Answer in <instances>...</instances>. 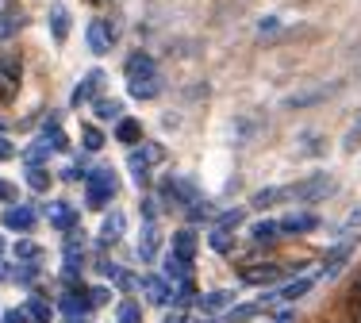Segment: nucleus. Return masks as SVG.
<instances>
[{
  "instance_id": "nucleus-31",
  "label": "nucleus",
  "mask_w": 361,
  "mask_h": 323,
  "mask_svg": "<svg viewBox=\"0 0 361 323\" xmlns=\"http://www.w3.org/2000/svg\"><path fill=\"white\" fill-rule=\"evenodd\" d=\"M116 316H119V323H142V308H139L135 300H123Z\"/></svg>"
},
{
  "instance_id": "nucleus-42",
  "label": "nucleus",
  "mask_w": 361,
  "mask_h": 323,
  "mask_svg": "<svg viewBox=\"0 0 361 323\" xmlns=\"http://www.w3.org/2000/svg\"><path fill=\"white\" fill-rule=\"evenodd\" d=\"M166 323H188V319L180 316V312H173V316H166Z\"/></svg>"
},
{
  "instance_id": "nucleus-3",
  "label": "nucleus",
  "mask_w": 361,
  "mask_h": 323,
  "mask_svg": "<svg viewBox=\"0 0 361 323\" xmlns=\"http://www.w3.org/2000/svg\"><path fill=\"white\" fill-rule=\"evenodd\" d=\"M331 189H334V177H331V173H312V177H304V181L288 185V200H296V204H315V200H323Z\"/></svg>"
},
{
  "instance_id": "nucleus-43",
  "label": "nucleus",
  "mask_w": 361,
  "mask_h": 323,
  "mask_svg": "<svg viewBox=\"0 0 361 323\" xmlns=\"http://www.w3.org/2000/svg\"><path fill=\"white\" fill-rule=\"evenodd\" d=\"M354 300L361 304V274H357V281H354Z\"/></svg>"
},
{
  "instance_id": "nucleus-2",
  "label": "nucleus",
  "mask_w": 361,
  "mask_h": 323,
  "mask_svg": "<svg viewBox=\"0 0 361 323\" xmlns=\"http://www.w3.org/2000/svg\"><path fill=\"white\" fill-rule=\"evenodd\" d=\"M116 173L111 169H92L89 177H85V200H89V208H97V212H104L111 197H116Z\"/></svg>"
},
{
  "instance_id": "nucleus-15",
  "label": "nucleus",
  "mask_w": 361,
  "mask_h": 323,
  "mask_svg": "<svg viewBox=\"0 0 361 323\" xmlns=\"http://www.w3.org/2000/svg\"><path fill=\"white\" fill-rule=\"evenodd\" d=\"M89 50H92V54H108V50H111V31H108L104 20H92L89 23Z\"/></svg>"
},
{
  "instance_id": "nucleus-38",
  "label": "nucleus",
  "mask_w": 361,
  "mask_h": 323,
  "mask_svg": "<svg viewBox=\"0 0 361 323\" xmlns=\"http://www.w3.org/2000/svg\"><path fill=\"white\" fill-rule=\"evenodd\" d=\"M35 274H39L35 266H23V269H16V281H35Z\"/></svg>"
},
{
  "instance_id": "nucleus-9",
  "label": "nucleus",
  "mask_w": 361,
  "mask_h": 323,
  "mask_svg": "<svg viewBox=\"0 0 361 323\" xmlns=\"http://www.w3.org/2000/svg\"><path fill=\"white\" fill-rule=\"evenodd\" d=\"M47 219L58 227V231H70V235H73L77 212H73V204H66V200H54V204H47Z\"/></svg>"
},
{
  "instance_id": "nucleus-39",
  "label": "nucleus",
  "mask_w": 361,
  "mask_h": 323,
  "mask_svg": "<svg viewBox=\"0 0 361 323\" xmlns=\"http://www.w3.org/2000/svg\"><path fill=\"white\" fill-rule=\"evenodd\" d=\"M12 154H16V150H12V142H8V139H0V162H8Z\"/></svg>"
},
{
  "instance_id": "nucleus-35",
  "label": "nucleus",
  "mask_w": 361,
  "mask_h": 323,
  "mask_svg": "<svg viewBox=\"0 0 361 323\" xmlns=\"http://www.w3.org/2000/svg\"><path fill=\"white\" fill-rule=\"evenodd\" d=\"M85 296H89V308H100V304H108V300H111V293H108L104 285L89 288V293H85Z\"/></svg>"
},
{
  "instance_id": "nucleus-33",
  "label": "nucleus",
  "mask_w": 361,
  "mask_h": 323,
  "mask_svg": "<svg viewBox=\"0 0 361 323\" xmlns=\"http://www.w3.org/2000/svg\"><path fill=\"white\" fill-rule=\"evenodd\" d=\"M27 185H31L35 193H47V189H50V177H47V169L31 166V169H27Z\"/></svg>"
},
{
  "instance_id": "nucleus-1",
  "label": "nucleus",
  "mask_w": 361,
  "mask_h": 323,
  "mask_svg": "<svg viewBox=\"0 0 361 323\" xmlns=\"http://www.w3.org/2000/svg\"><path fill=\"white\" fill-rule=\"evenodd\" d=\"M127 89L135 100H154L161 92V78H158V62L150 54H131L127 58Z\"/></svg>"
},
{
  "instance_id": "nucleus-34",
  "label": "nucleus",
  "mask_w": 361,
  "mask_h": 323,
  "mask_svg": "<svg viewBox=\"0 0 361 323\" xmlns=\"http://www.w3.org/2000/svg\"><path fill=\"white\" fill-rule=\"evenodd\" d=\"M81 142H85V150H100L104 147V135L97 127H81Z\"/></svg>"
},
{
  "instance_id": "nucleus-23",
  "label": "nucleus",
  "mask_w": 361,
  "mask_h": 323,
  "mask_svg": "<svg viewBox=\"0 0 361 323\" xmlns=\"http://www.w3.org/2000/svg\"><path fill=\"white\" fill-rule=\"evenodd\" d=\"M173 254H177V258H185V262H192L196 258V235L192 231H177L173 235Z\"/></svg>"
},
{
  "instance_id": "nucleus-27",
  "label": "nucleus",
  "mask_w": 361,
  "mask_h": 323,
  "mask_svg": "<svg viewBox=\"0 0 361 323\" xmlns=\"http://www.w3.org/2000/svg\"><path fill=\"white\" fill-rule=\"evenodd\" d=\"M257 312H262V304H238V308L227 312V323H250Z\"/></svg>"
},
{
  "instance_id": "nucleus-44",
  "label": "nucleus",
  "mask_w": 361,
  "mask_h": 323,
  "mask_svg": "<svg viewBox=\"0 0 361 323\" xmlns=\"http://www.w3.org/2000/svg\"><path fill=\"white\" fill-rule=\"evenodd\" d=\"M8 197H12V189H8L4 181H0V200H8Z\"/></svg>"
},
{
  "instance_id": "nucleus-16",
  "label": "nucleus",
  "mask_w": 361,
  "mask_h": 323,
  "mask_svg": "<svg viewBox=\"0 0 361 323\" xmlns=\"http://www.w3.org/2000/svg\"><path fill=\"white\" fill-rule=\"evenodd\" d=\"M4 227H12V231H31V227H35V212L31 208H8L4 212Z\"/></svg>"
},
{
  "instance_id": "nucleus-6",
  "label": "nucleus",
  "mask_w": 361,
  "mask_h": 323,
  "mask_svg": "<svg viewBox=\"0 0 361 323\" xmlns=\"http://www.w3.org/2000/svg\"><path fill=\"white\" fill-rule=\"evenodd\" d=\"M277 224H281V239L285 235H312L319 227V216H312V212H292V216L277 219Z\"/></svg>"
},
{
  "instance_id": "nucleus-41",
  "label": "nucleus",
  "mask_w": 361,
  "mask_h": 323,
  "mask_svg": "<svg viewBox=\"0 0 361 323\" xmlns=\"http://www.w3.org/2000/svg\"><path fill=\"white\" fill-rule=\"evenodd\" d=\"M273 323H296V312H281V316L273 319Z\"/></svg>"
},
{
  "instance_id": "nucleus-37",
  "label": "nucleus",
  "mask_w": 361,
  "mask_h": 323,
  "mask_svg": "<svg viewBox=\"0 0 361 323\" xmlns=\"http://www.w3.org/2000/svg\"><path fill=\"white\" fill-rule=\"evenodd\" d=\"M0 323H27V308H12V312H4V319Z\"/></svg>"
},
{
  "instance_id": "nucleus-29",
  "label": "nucleus",
  "mask_w": 361,
  "mask_h": 323,
  "mask_svg": "<svg viewBox=\"0 0 361 323\" xmlns=\"http://www.w3.org/2000/svg\"><path fill=\"white\" fill-rule=\"evenodd\" d=\"M231 227H212V250H219V254H227L231 250Z\"/></svg>"
},
{
  "instance_id": "nucleus-18",
  "label": "nucleus",
  "mask_w": 361,
  "mask_h": 323,
  "mask_svg": "<svg viewBox=\"0 0 361 323\" xmlns=\"http://www.w3.org/2000/svg\"><path fill=\"white\" fill-rule=\"evenodd\" d=\"M250 239L254 243H277L281 239V224L277 219H257V224H250Z\"/></svg>"
},
{
  "instance_id": "nucleus-24",
  "label": "nucleus",
  "mask_w": 361,
  "mask_h": 323,
  "mask_svg": "<svg viewBox=\"0 0 361 323\" xmlns=\"http://www.w3.org/2000/svg\"><path fill=\"white\" fill-rule=\"evenodd\" d=\"M350 250H354V239H350V243H342V246H334V250H331V258H326V266H323V274H326V277H334V274H338V269H342V262L350 258Z\"/></svg>"
},
{
  "instance_id": "nucleus-17",
  "label": "nucleus",
  "mask_w": 361,
  "mask_h": 323,
  "mask_svg": "<svg viewBox=\"0 0 361 323\" xmlns=\"http://www.w3.org/2000/svg\"><path fill=\"white\" fill-rule=\"evenodd\" d=\"M50 35H54V42H66V39H70V12H66L62 4L50 8Z\"/></svg>"
},
{
  "instance_id": "nucleus-8",
  "label": "nucleus",
  "mask_w": 361,
  "mask_h": 323,
  "mask_svg": "<svg viewBox=\"0 0 361 323\" xmlns=\"http://www.w3.org/2000/svg\"><path fill=\"white\" fill-rule=\"evenodd\" d=\"M161 274H166V281H173V285H188L192 281V262L177 258V254L169 250L166 262H161Z\"/></svg>"
},
{
  "instance_id": "nucleus-25",
  "label": "nucleus",
  "mask_w": 361,
  "mask_h": 323,
  "mask_svg": "<svg viewBox=\"0 0 361 323\" xmlns=\"http://www.w3.org/2000/svg\"><path fill=\"white\" fill-rule=\"evenodd\" d=\"M312 285H315V277H300V281H292V285H285L281 288V300H300V296H307L312 293Z\"/></svg>"
},
{
  "instance_id": "nucleus-30",
  "label": "nucleus",
  "mask_w": 361,
  "mask_h": 323,
  "mask_svg": "<svg viewBox=\"0 0 361 323\" xmlns=\"http://www.w3.org/2000/svg\"><path fill=\"white\" fill-rule=\"evenodd\" d=\"M27 319H35V323H50V304L47 300H27Z\"/></svg>"
},
{
  "instance_id": "nucleus-5",
  "label": "nucleus",
  "mask_w": 361,
  "mask_h": 323,
  "mask_svg": "<svg viewBox=\"0 0 361 323\" xmlns=\"http://www.w3.org/2000/svg\"><path fill=\"white\" fill-rule=\"evenodd\" d=\"M161 197L173 200V204H180V208H192V204H200V189H196L188 177H173V181H166Z\"/></svg>"
},
{
  "instance_id": "nucleus-4",
  "label": "nucleus",
  "mask_w": 361,
  "mask_h": 323,
  "mask_svg": "<svg viewBox=\"0 0 361 323\" xmlns=\"http://www.w3.org/2000/svg\"><path fill=\"white\" fill-rule=\"evenodd\" d=\"M161 158H166V150H161L158 142H142V147H135L131 154H127V166H131L135 181L146 185V177H150V166H158Z\"/></svg>"
},
{
  "instance_id": "nucleus-7",
  "label": "nucleus",
  "mask_w": 361,
  "mask_h": 323,
  "mask_svg": "<svg viewBox=\"0 0 361 323\" xmlns=\"http://www.w3.org/2000/svg\"><path fill=\"white\" fill-rule=\"evenodd\" d=\"M20 28H23V12L16 8V0H0V42H8Z\"/></svg>"
},
{
  "instance_id": "nucleus-22",
  "label": "nucleus",
  "mask_w": 361,
  "mask_h": 323,
  "mask_svg": "<svg viewBox=\"0 0 361 323\" xmlns=\"http://www.w3.org/2000/svg\"><path fill=\"white\" fill-rule=\"evenodd\" d=\"M154 254H158V227L146 224L142 227V239H139V258L142 262H154Z\"/></svg>"
},
{
  "instance_id": "nucleus-40",
  "label": "nucleus",
  "mask_w": 361,
  "mask_h": 323,
  "mask_svg": "<svg viewBox=\"0 0 361 323\" xmlns=\"http://www.w3.org/2000/svg\"><path fill=\"white\" fill-rule=\"evenodd\" d=\"M350 319L361 323V304H357V300H350Z\"/></svg>"
},
{
  "instance_id": "nucleus-28",
  "label": "nucleus",
  "mask_w": 361,
  "mask_h": 323,
  "mask_svg": "<svg viewBox=\"0 0 361 323\" xmlns=\"http://www.w3.org/2000/svg\"><path fill=\"white\" fill-rule=\"evenodd\" d=\"M97 116L100 120H123V104H119V100H97Z\"/></svg>"
},
{
  "instance_id": "nucleus-21",
  "label": "nucleus",
  "mask_w": 361,
  "mask_h": 323,
  "mask_svg": "<svg viewBox=\"0 0 361 323\" xmlns=\"http://www.w3.org/2000/svg\"><path fill=\"white\" fill-rule=\"evenodd\" d=\"M123 212H111V216H104V227H100V239L104 243H119L123 239Z\"/></svg>"
},
{
  "instance_id": "nucleus-45",
  "label": "nucleus",
  "mask_w": 361,
  "mask_h": 323,
  "mask_svg": "<svg viewBox=\"0 0 361 323\" xmlns=\"http://www.w3.org/2000/svg\"><path fill=\"white\" fill-rule=\"evenodd\" d=\"M0 254H4V239H0Z\"/></svg>"
},
{
  "instance_id": "nucleus-32",
  "label": "nucleus",
  "mask_w": 361,
  "mask_h": 323,
  "mask_svg": "<svg viewBox=\"0 0 361 323\" xmlns=\"http://www.w3.org/2000/svg\"><path fill=\"white\" fill-rule=\"evenodd\" d=\"M39 246L35 243H16V258H20L23 262V266H35V262H39Z\"/></svg>"
},
{
  "instance_id": "nucleus-19",
  "label": "nucleus",
  "mask_w": 361,
  "mask_h": 323,
  "mask_svg": "<svg viewBox=\"0 0 361 323\" xmlns=\"http://www.w3.org/2000/svg\"><path fill=\"white\" fill-rule=\"evenodd\" d=\"M281 200H288V185H273V189H257L250 204L254 208H269V204H281Z\"/></svg>"
},
{
  "instance_id": "nucleus-13",
  "label": "nucleus",
  "mask_w": 361,
  "mask_h": 323,
  "mask_svg": "<svg viewBox=\"0 0 361 323\" xmlns=\"http://www.w3.org/2000/svg\"><path fill=\"white\" fill-rule=\"evenodd\" d=\"M281 274H285V269H281L277 262H265V266L243 269V281L246 285H273V281H281Z\"/></svg>"
},
{
  "instance_id": "nucleus-11",
  "label": "nucleus",
  "mask_w": 361,
  "mask_h": 323,
  "mask_svg": "<svg viewBox=\"0 0 361 323\" xmlns=\"http://www.w3.org/2000/svg\"><path fill=\"white\" fill-rule=\"evenodd\" d=\"M16 92H20V66L8 58V62H0V100H16Z\"/></svg>"
},
{
  "instance_id": "nucleus-36",
  "label": "nucleus",
  "mask_w": 361,
  "mask_h": 323,
  "mask_svg": "<svg viewBox=\"0 0 361 323\" xmlns=\"http://www.w3.org/2000/svg\"><path fill=\"white\" fill-rule=\"evenodd\" d=\"M357 142H361V116H357L354 123H350V131H346V150H354Z\"/></svg>"
},
{
  "instance_id": "nucleus-12",
  "label": "nucleus",
  "mask_w": 361,
  "mask_h": 323,
  "mask_svg": "<svg viewBox=\"0 0 361 323\" xmlns=\"http://www.w3.org/2000/svg\"><path fill=\"white\" fill-rule=\"evenodd\" d=\"M100 85H104V73H100V70H89V73L81 78V85L73 89V97H70V100H73L77 108H81V104H89V100L97 97V89H100Z\"/></svg>"
},
{
  "instance_id": "nucleus-14",
  "label": "nucleus",
  "mask_w": 361,
  "mask_h": 323,
  "mask_svg": "<svg viewBox=\"0 0 361 323\" xmlns=\"http://www.w3.org/2000/svg\"><path fill=\"white\" fill-rule=\"evenodd\" d=\"M196 304H200V312H204V316H212V312H223L227 304H235V293H231V288H216V293L196 296Z\"/></svg>"
},
{
  "instance_id": "nucleus-26",
  "label": "nucleus",
  "mask_w": 361,
  "mask_h": 323,
  "mask_svg": "<svg viewBox=\"0 0 361 323\" xmlns=\"http://www.w3.org/2000/svg\"><path fill=\"white\" fill-rule=\"evenodd\" d=\"M116 139L119 142H142V127L135 120H119L116 123Z\"/></svg>"
},
{
  "instance_id": "nucleus-20",
  "label": "nucleus",
  "mask_w": 361,
  "mask_h": 323,
  "mask_svg": "<svg viewBox=\"0 0 361 323\" xmlns=\"http://www.w3.org/2000/svg\"><path fill=\"white\" fill-rule=\"evenodd\" d=\"M62 312L70 316L73 323L77 319H85V312H89V296H81V293H66L62 296Z\"/></svg>"
},
{
  "instance_id": "nucleus-10",
  "label": "nucleus",
  "mask_w": 361,
  "mask_h": 323,
  "mask_svg": "<svg viewBox=\"0 0 361 323\" xmlns=\"http://www.w3.org/2000/svg\"><path fill=\"white\" fill-rule=\"evenodd\" d=\"M139 288H142V293H146V300H150V304H173V288H169L166 285V277H142V281H139Z\"/></svg>"
}]
</instances>
